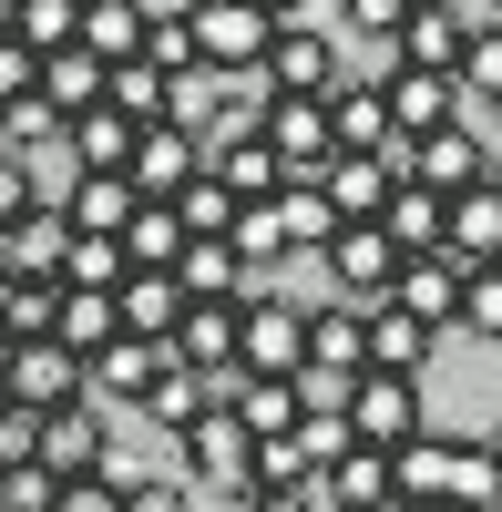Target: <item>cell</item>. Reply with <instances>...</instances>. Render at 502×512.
Masks as SVG:
<instances>
[{
  "label": "cell",
  "mask_w": 502,
  "mask_h": 512,
  "mask_svg": "<svg viewBox=\"0 0 502 512\" xmlns=\"http://www.w3.org/2000/svg\"><path fill=\"white\" fill-rule=\"evenodd\" d=\"M246 512H318L308 492H246Z\"/></svg>",
  "instance_id": "cell-50"
},
{
  "label": "cell",
  "mask_w": 502,
  "mask_h": 512,
  "mask_svg": "<svg viewBox=\"0 0 502 512\" xmlns=\"http://www.w3.org/2000/svg\"><path fill=\"white\" fill-rule=\"evenodd\" d=\"M113 512H195V492H185V482H123Z\"/></svg>",
  "instance_id": "cell-47"
},
{
  "label": "cell",
  "mask_w": 502,
  "mask_h": 512,
  "mask_svg": "<svg viewBox=\"0 0 502 512\" xmlns=\"http://www.w3.org/2000/svg\"><path fill=\"white\" fill-rule=\"evenodd\" d=\"M380 512H400V502H380Z\"/></svg>",
  "instance_id": "cell-58"
},
{
  "label": "cell",
  "mask_w": 502,
  "mask_h": 512,
  "mask_svg": "<svg viewBox=\"0 0 502 512\" xmlns=\"http://www.w3.org/2000/svg\"><path fill=\"white\" fill-rule=\"evenodd\" d=\"M267 205H277V236H287V256H298V246L318 256L328 236H339V216H328V195H318V185H277Z\"/></svg>",
  "instance_id": "cell-36"
},
{
  "label": "cell",
  "mask_w": 502,
  "mask_h": 512,
  "mask_svg": "<svg viewBox=\"0 0 502 512\" xmlns=\"http://www.w3.org/2000/svg\"><path fill=\"white\" fill-rule=\"evenodd\" d=\"M482 451H492V482H502V431H492V441H482Z\"/></svg>",
  "instance_id": "cell-54"
},
{
  "label": "cell",
  "mask_w": 502,
  "mask_h": 512,
  "mask_svg": "<svg viewBox=\"0 0 502 512\" xmlns=\"http://www.w3.org/2000/svg\"><path fill=\"white\" fill-rule=\"evenodd\" d=\"M390 308H400V318H421V328L441 338V328H451V308H462V267H451V256H400Z\"/></svg>",
  "instance_id": "cell-16"
},
{
  "label": "cell",
  "mask_w": 502,
  "mask_h": 512,
  "mask_svg": "<svg viewBox=\"0 0 502 512\" xmlns=\"http://www.w3.org/2000/svg\"><path fill=\"white\" fill-rule=\"evenodd\" d=\"M0 451H21V410H11V390H0Z\"/></svg>",
  "instance_id": "cell-51"
},
{
  "label": "cell",
  "mask_w": 502,
  "mask_h": 512,
  "mask_svg": "<svg viewBox=\"0 0 502 512\" xmlns=\"http://www.w3.org/2000/svg\"><path fill=\"white\" fill-rule=\"evenodd\" d=\"M134 62H154L164 82L195 72V31H185V11H144V52H134Z\"/></svg>",
  "instance_id": "cell-40"
},
{
  "label": "cell",
  "mask_w": 502,
  "mask_h": 512,
  "mask_svg": "<svg viewBox=\"0 0 502 512\" xmlns=\"http://www.w3.org/2000/svg\"><path fill=\"white\" fill-rule=\"evenodd\" d=\"M400 512H462V502H400Z\"/></svg>",
  "instance_id": "cell-53"
},
{
  "label": "cell",
  "mask_w": 502,
  "mask_h": 512,
  "mask_svg": "<svg viewBox=\"0 0 502 512\" xmlns=\"http://www.w3.org/2000/svg\"><path fill=\"white\" fill-rule=\"evenodd\" d=\"M400 21H410V0H349V31L359 41H390Z\"/></svg>",
  "instance_id": "cell-48"
},
{
  "label": "cell",
  "mask_w": 502,
  "mask_h": 512,
  "mask_svg": "<svg viewBox=\"0 0 502 512\" xmlns=\"http://www.w3.org/2000/svg\"><path fill=\"white\" fill-rule=\"evenodd\" d=\"M52 472H41V461L31 451H0V512H52Z\"/></svg>",
  "instance_id": "cell-43"
},
{
  "label": "cell",
  "mask_w": 502,
  "mask_h": 512,
  "mask_svg": "<svg viewBox=\"0 0 502 512\" xmlns=\"http://www.w3.org/2000/svg\"><path fill=\"white\" fill-rule=\"evenodd\" d=\"M185 369H205V379H226L236 369V308H216V297H185V318H175V338H164Z\"/></svg>",
  "instance_id": "cell-18"
},
{
  "label": "cell",
  "mask_w": 502,
  "mask_h": 512,
  "mask_svg": "<svg viewBox=\"0 0 502 512\" xmlns=\"http://www.w3.org/2000/svg\"><path fill=\"white\" fill-rule=\"evenodd\" d=\"M318 267L328 277H339V308H390V277H400V246L380 236V226H339V236H328L318 246Z\"/></svg>",
  "instance_id": "cell-6"
},
{
  "label": "cell",
  "mask_w": 502,
  "mask_h": 512,
  "mask_svg": "<svg viewBox=\"0 0 502 512\" xmlns=\"http://www.w3.org/2000/svg\"><path fill=\"white\" fill-rule=\"evenodd\" d=\"M62 144H72V175H123V154H134V123H123L113 103H93V113H72V123H62Z\"/></svg>",
  "instance_id": "cell-25"
},
{
  "label": "cell",
  "mask_w": 502,
  "mask_h": 512,
  "mask_svg": "<svg viewBox=\"0 0 502 512\" xmlns=\"http://www.w3.org/2000/svg\"><path fill=\"white\" fill-rule=\"evenodd\" d=\"M390 62L400 72H451V62H462V21L431 11V0H410V21L390 31Z\"/></svg>",
  "instance_id": "cell-24"
},
{
  "label": "cell",
  "mask_w": 502,
  "mask_h": 512,
  "mask_svg": "<svg viewBox=\"0 0 502 512\" xmlns=\"http://www.w3.org/2000/svg\"><path fill=\"white\" fill-rule=\"evenodd\" d=\"M62 134V113L41 103V93H21V103H0V154H21L31 164V144H52Z\"/></svg>",
  "instance_id": "cell-42"
},
{
  "label": "cell",
  "mask_w": 502,
  "mask_h": 512,
  "mask_svg": "<svg viewBox=\"0 0 502 512\" xmlns=\"http://www.w3.org/2000/svg\"><path fill=\"white\" fill-rule=\"evenodd\" d=\"M328 82H339V41H318L308 21H277L267 31V62H257V93H328Z\"/></svg>",
  "instance_id": "cell-10"
},
{
  "label": "cell",
  "mask_w": 502,
  "mask_h": 512,
  "mask_svg": "<svg viewBox=\"0 0 502 512\" xmlns=\"http://www.w3.org/2000/svg\"><path fill=\"white\" fill-rule=\"evenodd\" d=\"M52 308H62V277H0V328L11 338H52Z\"/></svg>",
  "instance_id": "cell-37"
},
{
  "label": "cell",
  "mask_w": 502,
  "mask_h": 512,
  "mask_svg": "<svg viewBox=\"0 0 502 512\" xmlns=\"http://www.w3.org/2000/svg\"><path fill=\"white\" fill-rule=\"evenodd\" d=\"M103 103H113V113H123V123L144 134V123H164V103H175V82H164L154 62H103Z\"/></svg>",
  "instance_id": "cell-34"
},
{
  "label": "cell",
  "mask_w": 502,
  "mask_h": 512,
  "mask_svg": "<svg viewBox=\"0 0 502 512\" xmlns=\"http://www.w3.org/2000/svg\"><path fill=\"white\" fill-rule=\"evenodd\" d=\"M62 216H52V205H31V216L21 226H0V277H52L62 267Z\"/></svg>",
  "instance_id": "cell-30"
},
{
  "label": "cell",
  "mask_w": 502,
  "mask_h": 512,
  "mask_svg": "<svg viewBox=\"0 0 502 512\" xmlns=\"http://www.w3.org/2000/svg\"><path fill=\"white\" fill-rule=\"evenodd\" d=\"M441 256L451 267H502V185H472L441 205Z\"/></svg>",
  "instance_id": "cell-14"
},
{
  "label": "cell",
  "mask_w": 502,
  "mask_h": 512,
  "mask_svg": "<svg viewBox=\"0 0 502 512\" xmlns=\"http://www.w3.org/2000/svg\"><path fill=\"white\" fill-rule=\"evenodd\" d=\"M298 328H308V308H287L277 287L236 297V369L246 379H287V369H298Z\"/></svg>",
  "instance_id": "cell-7"
},
{
  "label": "cell",
  "mask_w": 502,
  "mask_h": 512,
  "mask_svg": "<svg viewBox=\"0 0 502 512\" xmlns=\"http://www.w3.org/2000/svg\"><path fill=\"white\" fill-rule=\"evenodd\" d=\"M390 492H400V502H462V512H502L492 451H482V441H441V431H421V441H400V451H390Z\"/></svg>",
  "instance_id": "cell-1"
},
{
  "label": "cell",
  "mask_w": 502,
  "mask_h": 512,
  "mask_svg": "<svg viewBox=\"0 0 502 512\" xmlns=\"http://www.w3.org/2000/svg\"><path fill=\"white\" fill-rule=\"evenodd\" d=\"M41 82V52H21V41H0V103H21Z\"/></svg>",
  "instance_id": "cell-49"
},
{
  "label": "cell",
  "mask_w": 502,
  "mask_h": 512,
  "mask_svg": "<svg viewBox=\"0 0 502 512\" xmlns=\"http://www.w3.org/2000/svg\"><path fill=\"white\" fill-rule=\"evenodd\" d=\"M492 113H502V103H492Z\"/></svg>",
  "instance_id": "cell-59"
},
{
  "label": "cell",
  "mask_w": 502,
  "mask_h": 512,
  "mask_svg": "<svg viewBox=\"0 0 502 512\" xmlns=\"http://www.w3.org/2000/svg\"><path fill=\"white\" fill-rule=\"evenodd\" d=\"M380 113H390V134L400 144H421V134H441L451 113H462V93H451V72H380Z\"/></svg>",
  "instance_id": "cell-11"
},
{
  "label": "cell",
  "mask_w": 502,
  "mask_h": 512,
  "mask_svg": "<svg viewBox=\"0 0 502 512\" xmlns=\"http://www.w3.org/2000/svg\"><path fill=\"white\" fill-rule=\"evenodd\" d=\"M226 410L246 420V441H277V431H298V410H308V390H298V369H287V379H246V369H236V390H226Z\"/></svg>",
  "instance_id": "cell-23"
},
{
  "label": "cell",
  "mask_w": 502,
  "mask_h": 512,
  "mask_svg": "<svg viewBox=\"0 0 502 512\" xmlns=\"http://www.w3.org/2000/svg\"><path fill=\"white\" fill-rule=\"evenodd\" d=\"M246 11H267V21H298V11H308V0H246Z\"/></svg>",
  "instance_id": "cell-52"
},
{
  "label": "cell",
  "mask_w": 502,
  "mask_h": 512,
  "mask_svg": "<svg viewBox=\"0 0 502 512\" xmlns=\"http://www.w3.org/2000/svg\"><path fill=\"white\" fill-rule=\"evenodd\" d=\"M0 390H11V410H21V420L93 400V390H82V359H72V349H52V338H11V349H0Z\"/></svg>",
  "instance_id": "cell-5"
},
{
  "label": "cell",
  "mask_w": 502,
  "mask_h": 512,
  "mask_svg": "<svg viewBox=\"0 0 502 512\" xmlns=\"http://www.w3.org/2000/svg\"><path fill=\"white\" fill-rule=\"evenodd\" d=\"M185 31H195V72H216V82H246L267 62V11H246V0H195L185 11Z\"/></svg>",
  "instance_id": "cell-4"
},
{
  "label": "cell",
  "mask_w": 502,
  "mask_h": 512,
  "mask_svg": "<svg viewBox=\"0 0 502 512\" xmlns=\"http://www.w3.org/2000/svg\"><path fill=\"white\" fill-rule=\"evenodd\" d=\"M52 216H62L72 236H123V216H134V185H123V175H72V195L52 205Z\"/></svg>",
  "instance_id": "cell-28"
},
{
  "label": "cell",
  "mask_w": 502,
  "mask_h": 512,
  "mask_svg": "<svg viewBox=\"0 0 502 512\" xmlns=\"http://www.w3.org/2000/svg\"><path fill=\"white\" fill-rule=\"evenodd\" d=\"M113 287H62V308H52V349H72V359H93V349H113Z\"/></svg>",
  "instance_id": "cell-26"
},
{
  "label": "cell",
  "mask_w": 502,
  "mask_h": 512,
  "mask_svg": "<svg viewBox=\"0 0 502 512\" xmlns=\"http://www.w3.org/2000/svg\"><path fill=\"white\" fill-rule=\"evenodd\" d=\"M328 144L339 154H390V113H380V82H328Z\"/></svg>",
  "instance_id": "cell-21"
},
{
  "label": "cell",
  "mask_w": 502,
  "mask_h": 512,
  "mask_svg": "<svg viewBox=\"0 0 502 512\" xmlns=\"http://www.w3.org/2000/svg\"><path fill=\"white\" fill-rule=\"evenodd\" d=\"M205 175H216L236 205H267L287 175H277V154H267V134H257V123H246V134H216V144H205Z\"/></svg>",
  "instance_id": "cell-17"
},
{
  "label": "cell",
  "mask_w": 502,
  "mask_h": 512,
  "mask_svg": "<svg viewBox=\"0 0 502 512\" xmlns=\"http://www.w3.org/2000/svg\"><path fill=\"white\" fill-rule=\"evenodd\" d=\"M359 338H369V369H390V379H421V369H431V328L400 318V308H369Z\"/></svg>",
  "instance_id": "cell-27"
},
{
  "label": "cell",
  "mask_w": 502,
  "mask_h": 512,
  "mask_svg": "<svg viewBox=\"0 0 502 512\" xmlns=\"http://www.w3.org/2000/svg\"><path fill=\"white\" fill-rule=\"evenodd\" d=\"M380 236L400 246V256H441V195L431 185H390V205H380Z\"/></svg>",
  "instance_id": "cell-29"
},
{
  "label": "cell",
  "mask_w": 502,
  "mask_h": 512,
  "mask_svg": "<svg viewBox=\"0 0 502 512\" xmlns=\"http://www.w3.org/2000/svg\"><path fill=\"white\" fill-rule=\"evenodd\" d=\"M400 175H410V185H431V195L451 205V195H472V185H492V144L472 134V123H441V134H421V144H400Z\"/></svg>",
  "instance_id": "cell-8"
},
{
  "label": "cell",
  "mask_w": 502,
  "mask_h": 512,
  "mask_svg": "<svg viewBox=\"0 0 502 512\" xmlns=\"http://www.w3.org/2000/svg\"><path fill=\"white\" fill-rule=\"evenodd\" d=\"M154 369H164L154 338H113V349L82 359V390H123V400H144V390H154Z\"/></svg>",
  "instance_id": "cell-33"
},
{
  "label": "cell",
  "mask_w": 502,
  "mask_h": 512,
  "mask_svg": "<svg viewBox=\"0 0 502 512\" xmlns=\"http://www.w3.org/2000/svg\"><path fill=\"white\" fill-rule=\"evenodd\" d=\"M62 287H123V246L113 236H62Z\"/></svg>",
  "instance_id": "cell-39"
},
{
  "label": "cell",
  "mask_w": 502,
  "mask_h": 512,
  "mask_svg": "<svg viewBox=\"0 0 502 512\" xmlns=\"http://www.w3.org/2000/svg\"><path fill=\"white\" fill-rule=\"evenodd\" d=\"M31 205H41V185H31V164H21V154H0V226H21Z\"/></svg>",
  "instance_id": "cell-46"
},
{
  "label": "cell",
  "mask_w": 502,
  "mask_h": 512,
  "mask_svg": "<svg viewBox=\"0 0 502 512\" xmlns=\"http://www.w3.org/2000/svg\"><path fill=\"white\" fill-rule=\"evenodd\" d=\"M31 93H41V103H52V113L72 123V113H93V103H103V62L62 41V52H41V82H31Z\"/></svg>",
  "instance_id": "cell-31"
},
{
  "label": "cell",
  "mask_w": 502,
  "mask_h": 512,
  "mask_svg": "<svg viewBox=\"0 0 502 512\" xmlns=\"http://www.w3.org/2000/svg\"><path fill=\"white\" fill-rule=\"evenodd\" d=\"M21 451H31L52 482H82V472H113V482H123V461H113V431H103V410H93V400L21 420Z\"/></svg>",
  "instance_id": "cell-2"
},
{
  "label": "cell",
  "mask_w": 502,
  "mask_h": 512,
  "mask_svg": "<svg viewBox=\"0 0 502 512\" xmlns=\"http://www.w3.org/2000/svg\"><path fill=\"white\" fill-rule=\"evenodd\" d=\"M339 420H349V441H359V451H400V441H421V379L359 369L349 390H339Z\"/></svg>",
  "instance_id": "cell-3"
},
{
  "label": "cell",
  "mask_w": 502,
  "mask_h": 512,
  "mask_svg": "<svg viewBox=\"0 0 502 512\" xmlns=\"http://www.w3.org/2000/svg\"><path fill=\"white\" fill-rule=\"evenodd\" d=\"M134 410H154V420H164V431H195V420H205V410H216V390H205V369H185L175 349H164V369H154V390H144Z\"/></svg>",
  "instance_id": "cell-32"
},
{
  "label": "cell",
  "mask_w": 502,
  "mask_h": 512,
  "mask_svg": "<svg viewBox=\"0 0 502 512\" xmlns=\"http://www.w3.org/2000/svg\"><path fill=\"white\" fill-rule=\"evenodd\" d=\"M492 185H502V164H492Z\"/></svg>",
  "instance_id": "cell-57"
},
{
  "label": "cell",
  "mask_w": 502,
  "mask_h": 512,
  "mask_svg": "<svg viewBox=\"0 0 502 512\" xmlns=\"http://www.w3.org/2000/svg\"><path fill=\"white\" fill-rule=\"evenodd\" d=\"M431 11H472V0H431Z\"/></svg>",
  "instance_id": "cell-55"
},
{
  "label": "cell",
  "mask_w": 502,
  "mask_h": 512,
  "mask_svg": "<svg viewBox=\"0 0 502 512\" xmlns=\"http://www.w3.org/2000/svg\"><path fill=\"white\" fill-rule=\"evenodd\" d=\"M195 175H205V144H195V134H175V123H144L134 154H123V185H134L144 205H175Z\"/></svg>",
  "instance_id": "cell-9"
},
{
  "label": "cell",
  "mask_w": 502,
  "mask_h": 512,
  "mask_svg": "<svg viewBox=\"0 0 502 512\" xmlns=\"http://www.w3.org/2000/svg\"><path fill=\"white\" fill-rule=\"evenodd\" d=\"M11 41H21V52H62V41H72V0H21Z\"/></svg>",
  "instance_id": "cell-44"
},
{
  "label": "cell",
  "mask_w": 502,
  "mask_h": 512,
  "mask_svg": "<svg viewBox=\"0 0 502 512\" xmlns=\"http://www.w3.org/2000/svg\"><path fill=\"white\" fill-rule=\"evenodd\" d=\"M113 502H123V482H113V472H82V482H62V492H52V512H113Z\"/></svg>",
  "instance_id": "cell-45"
},
{
  "label": "cell",
  "mask_w": 502,
  "mask_h": 512,
  "mask_svg": "<svg viewBox=\"0 0 502 512\" xmlns=\"http://www.w3.org/2000/svg\"><path fill=\"white\" fill-rule=\"evenodd\" d=\"M164 277H175L185 297H216V308H236V297H257V277L236 267V246H226V236H185V256H175Z\"/></svg>",
  "instance_id": "cell-19"
},
{
  "label": "cell",
  "mask_w": 502,
  "mask_h": 512,
  "mask_svg": "<svg viewBox=\"0 0 502 512\" xmlns=\"http://www.w3.org/2000/svg\"><path fill=\"white\" fill-rule=\"evenodd\" d=\"M72 52L134 62V52H144V0H72Z\"/></svg>",
  "instance_id": "cell-20"
},
{
  "label": "cell",
  "mask_w": 502,
  "mask_h": 512,
  "mask_svg": "<svg viewBox=\"0 0 502 512\" xmlns=\"http://www.w3.org/2000/svg\"><path fill=\"white\" fill-rule=\"evenodd\" d=\"M451 93H482V103H502V21H492V31H462V62H451Z\"/></svg>",
  "instance_id": "cell-38"
},
{
  "label": "cell",
  "mask_w": 502,
  "mask_h": 512,
  "mask_svg": "<svg viewBox=\"0 0 502 512\" xmlns=\"http://www.w3.org/2000/svg\"><path fill=\"white\" fill-rule=\"evenodd\" d=\"M175 441H185V461H195V482H205V492H236V502H246V451H257V441H246V420H236L226 400L205 410L195 431H175Z\"/></svg>",
  "instance_id": "cell-12"
},
{
  "label": "cell",
  "mask_w": 502,
  "mask_h": 512,
  "mask_svg": "<svg viewBox=\"0 0 502 512\" xmlns=\"http://www.w3.org/2000/svg\"><path fill=\"white\" fill-rule=\"evenodd\" d=\"M123 267H175V256H185V226H175V205H144L134 195V216H123Z\"/></svg>",
  "instance_id": "cell-35"
},
{
  "label": "cell",
  "mask_w": 502,
  "mask_h": 512,
  "mask_svg": "<svg viewBox=\"0 0 502 512\" xmlns=\"http://www.w3.org/2000/svg\"><path fill=\"white\" fill-rule=\"evenodd\" d=\"M0 349H11V328H0Z\"/></svg>",
  "instance_id": "cell-56"
},
{
  "label": "cell",
  "mask_w": 502,
  "mask_h": 512,
  "mask_svg": "<svg viewBox=\"0 0 502 512\" xmlns=\"http://www.w3.org/2000/svg\"><path fill=\"white\" fill-rule=\"evenodd\" d=\"M451 328L502 338V267H462V308H451Z\"/></svg>",
  "instance_id": "cell-41"
},
{
  "label": "cell",
  "mask_w": 502,
  "mask_h": 512,
  "mask_svg": "<svg viewBox=\"0 0 502 512\" xmlns=\"http://www.w3.org/2000/svg\"><path fill=\"white\" fill-rule=\"evenodd\" d=\"M308 185L328 195V216H339V226H380V205H390V185H400V175H390L380 154H328Z\"/></svg>",
  "instance_id": "cell-13"
},
{
  "label": "cell",
  "mask_w": 502,
  "mask_h": 512,
  "mask_svg": "<svg viewBox=\"0 0 502 512\" xmlns=\"http://www.w3.org/2000/svg\"><path fill=\"white\" fill-rule=\"evenodd\" d=\"M175 318H185V287L164 277V267H123V287H113V328L123 338H175Z\"/></svg>",
  "instance_id": "cell-15"
},
{
  "label": "cell",
  "mask_w": 502,
  "mask_h": 512,
  "mask_svg": "<svg viewBox=\"0 0 502 512\" xmlns=\"http://www.w3.org/2000/svg\"><path fill=\"white\" fill-rule=\"evenodd\" d=\"M318 502H328V512H380V502H400V492H390V451H359V441H349V451L318 472Z\"/></svg>",
  "instance_id": "cell-22"
}]
</instances>
